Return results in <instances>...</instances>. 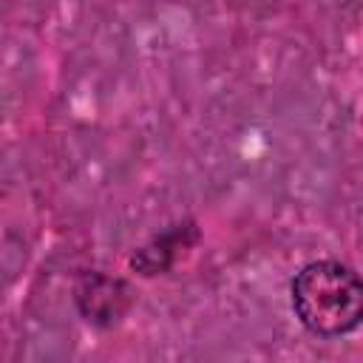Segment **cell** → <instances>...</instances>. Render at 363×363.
Returning a JSON list of instances; mask_svg holds the SVG:
<instances>
[{"label": "cell", "instance_id": "obj_2", "mask_svg": "<svg viewBox=\"0 0 363 363\" xmlns=\"http://www.w3.org/2000/svg\"><path fill=\"white\" fill-rule=\"evenodd\" d=\"M99 286H102V275H91V278H85V284L77 289V303H88V301H91V306L82 309V312L88 315V320H99V318L111 320V318H116V315L122 312V306H116L119 295H111V292H116L122 284L105 278V289H99Z\"/></svg>", "mask_w": 363, "mask_h": 363}, {"label": "cell", "instance_id": "obj_1", "mask_svg": "<svg viewBox=\"0 0 363 363\" xmlns=\"http://www.w3.org/2000/svg\"><path fill=\"white\" fill-rule=\"evenodd\" d=\"M295 318L318 337H340L363 323V278L340 261H312L292 278Z\"/></svg>", "mask_w": 363, "mask_h": 363}]
</instances>
